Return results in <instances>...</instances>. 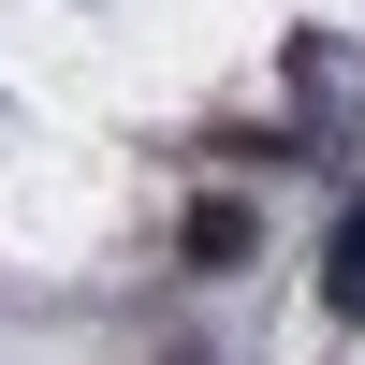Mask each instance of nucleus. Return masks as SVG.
I'll list each match as a JSON object with an SVG mask.
<instances>
[{
  "mask_svg": "<svg viewBox=\"0 0 365 365\" xmlns=\"http://www.w3.org/2000/svg\"><path fill=\"white\" fill-rule=\"evenodd\" d=\"M175 263H190V278H249L263 263V205L249 190H190L175 205Z\"/></svg>",
  "mask_w": 365,
  "mask_h": 365,
  "instance_id": "1",
  "label": "nucleus"
},
{
  "mask_svg": "<svg viewBox=\"0 0 365 365\" xmlns=\"http://www.w3.org/2000/svg\"><path fill=\"white\" fill-rule=\"evenodd\" d=\"M205 161H263L278 175V161H307V132H205Z\"/></svg>",
  "mask_w": 365,
  "mask_h": 365,
  "instance_id": "3",
  "label": "nucleus"
},
{
  "mask_svg": "<svg viewBox=\"0 0 365 365\" xmlns=\"http://www.w3.org/2000/svg\"><path fill=\"white\" fill-rule=\"evenodd\" d=\"M161 365H220V351H205V336H175V351H161Z\"/></svg>",
  "mask_w": 365,
  "mask_h": 365,
  "instance_id": "4",
  "label": "nucleus"
},
{
  "mask_svg": "<svg viewBox=\"0 0 365 365\" xmlns=\"http://www.w3.org/2000/svg\"><path fill=\"white\" fill-rule=\"evenodd\" d=\"M322 307L365 336V190H336V220H322Z\"/></svg>",
  "mask_w": 365,
  "mask_h": 365,
  "instance_id": "2",
  "label": "nucleus"
}]
</instances>
